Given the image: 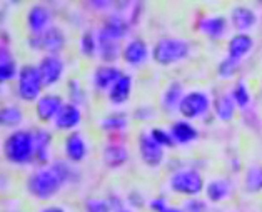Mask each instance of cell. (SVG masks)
Returning <instances> with one entry per match:
<instances>
[{"label":"cell","instance_id":"cell-25","mask_svg":"<svg viewBox=\"0 0 262 212\" xmlns=\"http://www.w3.org/2000/svg\"><path fill=\"white\" fill-rule=\"evenodd\" d=\"M232 185L227 179H212L206 184V196L210 202H222L231 197Z\"/></svg>","mask_w":262,"mask_h":212},{"label":"cell","instance_id":"cell-22","mask_svg":"<svg viewBox=\"0 0 262 212\" xmlns=\"http://www.w3.org/2000/svg\"><path fill=\"white\" fill-rule=\"evenodd\" d=\"M35 142V162L46 165L50 162V142L52 136L46 129H32Z\"/></svg>","mask_w":262,"mask_h":212},{"label":"cell","instance_id":"cell-32","mask_svg":"<svg viewBox=\"0 0 262 212\" xmlns=\"http://www.w3.org/2000/svg\"><path fill=\"white\" fill-rule=\"evenodd\" d=\"M246 189L249 192H260L262 190V165H251L246 172Z\"/></svg>","mask_w":262,"mask_h":212},{"label":"cell","instance_id":"cell-6","mask_svg":"<svg viewBox=\"0 0 262 212\" xmlns=\"http://www.w3.org/2000/svg\"><path fill=\"white\" fill-rule=\"evenodd\" d=\"M210 105L209 95L202 91H192L189 94L184 95L182 104L179 107V114L182 115L184 120H195V119H202L206 117Z\"/></svg>","mask_w":262,"mask_h":212},{"label":"cell","instance_id":"cell-40","mask_svg":"<svg viewBox=\"0 0 262 212\" xmlns=\"http://www.w3.org/2000/svg\"><path fill=\"white\" fill-rule=\"evenodd\" d=\"M39 212H66V209L60 207V205H47V207H42Z\"/></svg>","mask_w":262,"mask_h":212},{"label":"cell","instance_id":"cell-23","mask_svg":"<svg viewBox=\"0 0 262 212\" xmlns=\"http://www.w3.org/2000/svg\"><path fill=\"white\" fill-rule=\"evenodd\" d=\"M102 159L107 167L117 169L129 160V151L124 144H107L102 151Z\"/></svg>","mask_w":262,"mask_h":212},{"label":"cell","instance_id":"cell-12","mask_svg":"<svg viewBox=\"0 0 262 212\" xmlns=\"http://www.w3.org/2000/svg\"><path fill=\"white\" fill-rule=\"evenodd\" d=\"M63 60L59 55H43L42 60L39 62V70L42 75V82L46 87H50L57 83L63 75Z\"/></svg>","mask_w":262,"mask_h":212},{"label":"cell","instance_id":"cell-2","mask_svg":"<svg viewBox=\"0 0 262 212\" xmlns=\"http://www.w3.org/2000/svg\"><path fill=\"white\" fill-rule=\"evenodd\" d=\"M62 185V179L57 176L52 167H40L27 177L25 189L32 197L39 199V201H49L59 194Z\"/></svg>","mask_w":262,"mask_h":212},{"label":"cell","instance_id":"cell-30","mask_svg":"<svg viewBox=\"0 0 262 212\" xmlns=\"http://www.w3.org/2000/svg\"><path fill=\"white\" fill-rule=\"evenodd\" d=\"M129 125V120L124 114H112V115H107L100 120V127L102 131L105 132H111V134H119V132H124Z\"/></svg>","mask_w":262,"mask_h":212},{"label":"cell","instance_id":"cell-38","mask_svg":"<svg viewBox=\"0 0 262 212\" xmlns=\"http://www.w3.org/2000/svg\"><path fill=\"white\" fill-rule=\"evenodd\" d=\"M185 212H206V204L199 199H189L184 205Z\"/></svg>","mask_w":262,"mask_h":212},{"label":"cell","instance_id":"cell-34","mask_svg":"<svg viewBox=\"0 0 262 212\" xmlns=\"http://www.w3.org/2000/svg\"><path fill=\"white\" fill-rule=\"evenodd\" d=\"M239 69H241V60H235L227 55L221 60L219 67H217V72H219L221 79H231V77H234L239 72Z\"/></svg>","mask_w":262,"mask_h":212},{"label":"cell","instance_id":"cell-36","mask_svg":"<svg viewBox=\"0 0 262 212\" xmlns=\"http://www.w3.org/2000/svg\"><path fill=\"white\" fill-rule=\"evenodd\" d=\"M150 134L152 137H154L159 144H161L164 149H167V147H172L176 142L174 139H172V134L169 129H162V127H154V129H150Z\"/></svg>","mask_w":262,"mask_h":212},{"label":"cell","instance_id":"cell-19","mask_svg":"<svg viewBox=\"0 0 262 212\" xmlns=\"http://www.w3.org/2000/svg\"><path fill=\"white\" fill-rule=\"evenodd\" d=\"M231 22L235 30H239L241 34H247L257 24V15L254 14L252 9L244 7V5H237V7L232 9Z\"/></svg>","mask_w":262,"mask_h":212},{"label":"cell","instance_id":"cell-7","mask_svg":"<svg viewBox=\"0 0 262 212\" xmlns=\"http://www.w3.org/2000/svg\"><path fill=\"white\" fill-rule=\"evenodd\" d=\"M29 44L35 50H40V52H47V55H57L63 49V44H66V37H63L60 29L50 27L49 30L43 32V34L32 35Z\"/></svg>","mask_w":262,"mask_h":212},{"label":"cell","instance_id":"cell-39","mask_svg":"<svg viewBox=\"0 0 262 212\" xmlns=\"http://www.w3.org/2000/svg\"><path fill=\"white\" fill-rule=\"evenodd\" d=\"M149 207L154 212H164L169 207V204L164 197H156V199H152V201H149Z\"/></svg>","mask_w":262,"mask_h":212},{"label":"cell","instance_id":"cell-10","mask_svg":"<svg viewBox=\"0 0 262 212\" xmlns=\"http://www.w3.org/2000/svg\"><path fill=\"white\" fill-rule=\"evenodd\" d=\"M63 154H66V159L74 164L85 160L89 156V145L85 137L77 131L70 132L63 140Z\"/></svg>","mask_w":262,"mask_h":212},{"label":"cell","instance_id":"cell-16","mask_svg":"<svg viewBox=\"0 0 262 212\" xmlns=\"http://www.w3.org/2000/svg\"><path fill=\"white\" fill-rule=\"evenodd\" d=\"M227 27H229L227 20L221 15H206L201 18L199 25H197V29H199L201 34L212 38V40H219V38L226 35Z\"/></svg>","mask_w":262,"mask_h":212},{"label":"cell","instance_id":"cell-15","mask_svg":"<svg viewBox=\"0 0 262 212\" xmlns=\"http://www.w3.org/2000/svg\"><path fill=\"white\" fill-rule=\"evenodd\" d=\"M124 72L119 67L104 63V66H99L97 69L94 70V74H92V83H94V87L97 89V91H100V92H105L107 91L108 92V89H111L114 83H116V80Z\"/></svg>","mask_w":262,"mask_h":212},{"label":"cell","instance_id":"cell-31","mask_svg":"<svg viewBox=\"0 0 262 212\" xmlns=\"http://www.w3.org/2000/svg\"><path fill=\"white\" fill-rule=\"evenodd\" d=\"M52 169L57 172V176L62 179V182H75L79 179V172L75 167L70 165V160H57L52 164Z\"/></svg>","mask_w":262,"mask_h":212},{"label":"cell","instance_id":"cell-21","mask_svg":"<svg viewBox=\"0 0 262 212\" xmlns=\"http://www.w3.org/2000/svg\"><path fill=\"white\" fill-rule=\"evenodd\" d=\"M169 131L172 134L174 142L181 145H187L199 137V131L195 129V125L190 124V120H176Z\"/></svg>","mask_w":262,"mask_h":212},{"label":"cell","instance_id":"cell-33","mask_svg":"<svg viewBox=\"0 0 262 212\" xmlns=\"http://www.w3.org/2000/svg\"><path fill=\"white\" fill-rule=\"evenodd\" d=\"M231 95L235 102V105L241 107V109H247L249 104H251V92H249V87L244 80H239L237 83H235Z\"/></svg>","mask_w":262,"mask_h":212},{"label":"cell","instance_id":"cell-13","mask_svg":"<svg viewBox=\"0 0 262 212\" xmlns=\"http://www.w3.org/2000/svg\"><path fill=\"white\" fill-rule=\"evenodd\" d=\"M149 54H152V50H149V46L142 38H132L122 49V59L134 67L145 63V60L149 59Z\"/></svg>","mask_w":262,"mask_h":212},{"label":"cell","instance_id":"cell-28","mask_svg":"<svg viewBox=\"0 0 262 212\" xmlns=\"http://www.w3.org/2000/svg\"><path fill=\"white\" fill-rule=\"evenodd\" d=\"M127 30H129V27H127V24L124 22V18L120 17H111L104 24V27H102L99 30L100 35L104 37H108V38H114V40H120V38H124L127 35Z\"/></svg>","mask_w":262,"mask_h":212},{"label":"cell","instance_id":"cell-20","mask_svg":"<svg viewBox=\"0 0 262 212\" xmlns=\"http://www.w3.org/2000/svg\"><path fill=\"white\" fill-rule=\"evenodd\" d=\"M184 87L181 82H170L167 89L164 91L162 94V99H161V105H162V111L167 112V114H174L176 111L179 112V107L182 104V99H184Z\"/></svg>","mask_w":262,"mask_h":212},{"label":"cell","instance_id":"cell-1","mask_svg":"<svg viewBox=\"0 0 262 212\" xmlns=\"http://www.w3.org/2000/svg\"><path fill=\"white\" fill-rule=\"evenodd\" d=\"M4 157L7 162L25 165L35 160V142L30 131H14L4 140Z\"/></svg>","mask_w":262,"mask_h":212},{"label":"cell","instance_id":"cell-8","mask_svg":"<svg viewBox=\"0 0 262 212\" xmlns=\"http://www.w3.org/2000/svg\"><path fill=\"white\" fill-rule=\"evenodd\" d=\"M139 154L140 159L144 160V164H147L149 167L161 165L165 159V149L152 137L150 131L142 132L139 136Z\"/></svg>","mask_w":262,"mask_h":212},{"label":"cell","instance_id":"cell-4","mask_svg":"<svg viewBox=\"0 0 262 212\" xmlns=\"http://www.w3.org/2000/svg\"><path fill=\"white\" fill-rule=\"evenodd\" d=\"M46 87L42 82V75L39 66L20 67V72L17 77V94L25 102H37L42 97V89Z\"/></svg>","mask_w":262,"mask_h":212},{"label":"cell","instance_id":"cell-37","mask_svg":"<svg viewBox=\"0 0 262 212\" xmlns=\"http://www.w3.org/2000/svg\"><path fill=\"white\" fill-rule=\"evenodd\" d=\"M112 205L104 199H89L85 202V212H111Z\"/></svg>","mask_w":262,"mask_h":212},{"label":"cell","instance_id":"cell-41","mask_svg":"<svg viewBox=\"0 0 262 212\" xmlns=\"http://www.w3.org/2000/svg\"><path fill=\"white\" fill-rule=\"evenodd\" d=\"M164 212H185L184 209H181V207H172V205H169L167 209H165Z\"/></svg>","mask_w":262,"mask_h":212},{"label":"cell","instance_id":"cell-5","mask_svg":"<svg viewBox=\"0 0 262 212\" xmlns=\"http://www.w3.org/2000/svg\"><path fill=\"white\" fill-rule=\"evenodd\" d=\"M169 187L172 192L181 196L194 197L201 194L202 189H206V182L199 171L195 169H181L170 176Z\"/></svg>","mask_w":262,"mask_h":212},{"label":"cell","instance_id":"cell-11","mask_svg":"<svg viewBox=\"0 0 262 212\" xmlns=\"http://www.w3.org/2000/svg\"><path fill=\"white\" fill-rule=\"evenodd\" d=\"M52 27V14L46 5H32L27 12V29L32 32V35L43 34L46 30Z\"/></svg>","mask_w":262,"mask_h":212},{"label":"cell","instance_id":"cell-18","mask_svg":"<svg viewBox=\"0 0 262 212\" xmlns=\"http://www.w3.org/2000/svg\"><path fill=\"white\" fill-rule=\"evenodd\" d=\"M252 47H254V38L249 34L237 32V34L231 37V40L227 44V55L235 60H242L244 57H247L252 52Z\"/></svg>","mask_w":262,"mask_h":212},{"label":"cell","instance_id":"cell-9","mask_svg":"<svg viewBox=\"0 0 262 212\" xmlns=\"http://www.w3.org/2000/svg\"><path fill=\"white\" fill-rule=\"evenodd\" d=\"M66 102L57 94H43L42 97L35 102V114L40 122H54L55 117L62 111Z\"/></svg>","mask_w":262,"mask_h":212},{"label":"cell","instance_id":"cell-3","mask_svg":"<svg viewBox=\"0 0 262 212\" xmlns=\"http://www.w3.org/2000/svg\"><path fill=\"white\" fill-rule=\"evenodd\" d=\"M190 54V44L179 37H162L152 47V59L159 66H174Z\"/></svg>","mask_w":262,"mask_h":212},{"label":"cell","instance_id":"cell-35","mask_svg":"<svg viewBox=\"0 0 262 212\" xmlns=\"http://www.w3.org/2000/svg\"><path fill=\"white\" fill-rule=\"evenodd\" d=\"M80 50H82V54H85L87 57L99 54V38L97 35H94V32H85V34L82 35Z\"/></svg>","mask_w":262,"mask_h":212},{"label":"cell","instance_id":"cell-29","mask_svg":"<svg viewBox=\"0 0 262 212\" xmlns=\"http://www.w3.org/2000/svg\"><path fill=\"white\" fill-rule=\"evenodd\" d=\"M24 122V112L18 105H5L0 112V124L7 129H14Z\"/></svg>","mask_w":262,"mask_h":212},{"label":"cell","instance_id":"cell-42","mask_svg":"<svg viewBox=\"0 0 262 212\" xmlns=\"http://www.w3.org/2000/svg\"><path fill=\"white\" fill-rule=\"evenodd\" d=\"M117 212H132V210H129V209H119Z\"/></svg>","mask_w":262,"mask_h":212},{"label":"cell","instance_id":"cell-17","mask_svg":"<svg viewBox=\"0 0 262 212\" xmlns=\"http://www.w3.org/2000/svg\"><path fill=\"white\" fill-rule=\"evenodd\" d=\"M132 83H134V80L129 74L120 75L116 80V83H114L107 92V97H108V100H111V104H114V105L125 104V102L129 100L130 94H132Z\"/></svg>","mask_w":262,"mask_h":212},{"label":"cell","instance_id":"cell-24","mask_svg":"<svg viewBox=\"0 0 262 212\" xmlns=\"http://www.w3.org/2000/svg\"><path fill=\"white\" fill-rule=\"evenodd\" d=\"M20 69L17 67V59L12 54V50L7 46L0 49V79L2 82H10L18 77Z\"/></svg>","mask_w":262,"mask_h":212},{"label":"cell","instance_id":"cell-27","mask_svg":"<svg viewBox=\"0 0 262 212\" xmlns=\"http://www.w3.org/2000/svg\"><path fill=\"white\" fill-rule=\"evenodd\" d=\"M97 38H99V55L100 59L104 60L108 66H112V62H116L120 55H122V50H120V46L117 40H114V38H108V37H104L97 34Z\"/></svg>","mask_w":262,"mask_h":212},{"label":"cell","instance_id":"cell-26","mask_svg":"<svg viewBox=\"0 0 262 212\" xmlns=\"http://www.w3.org/2000/svg\"><path fill=\"white\" fill-rule=\"evenodd\" d=\"M212 107H214V112H215V117L222 120V122H229L234 119L235 115V102L232 99L231 94H221L217 95L215 100L212 102Z\"/></svg>","mask_w":262,"mask_h":212},{"label":"cell","instance_id":"cell-14","mask_svg":"<svg viewBox=\"0 0 262 212\" xmlns=\"http://www.w3.org/2000/svg\"><path fill=\"white\" fill-rule=\"evenodd\" d=\"M82 122V112L77 104L74 102H69L62 107V111L54 120V127L57 131H72L75 127H79Z\"/></svg>","mask_w":262,"mask_h":212}]
</instances>
